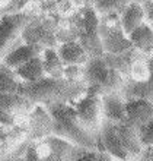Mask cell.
<instances>
[{
	"label": "cell",
	"mask_w": 153,
	"mask_h": 161,
	"mask_svg": "<svg viewBox=\"0 0 153 161\" xmlns=\"http://www.w3.org/2000/svg\"><path fill=\"white\" fill-rule=\"evenodd\" d=\"M85 92V84H72L64 79H53L47 76L35 84L22 82L18 91V94L26 97L37 106L43 107H50L60 103H72Z\"/></svg>",
	"instance_id": "6da1fadb"
},
{
	"label": "cell",
	"mask_w": 153,
	"mask_h": 161,
	"mask_svg": "<svg viewBox=\"0 0 153 161\" xmlns=\"http://www.w3.org/2000/svg\"><path fill=\"white\" fill-rule=\"evenodd\" d=\"M53 119V135L69 141L83 149H99V136H95L82 126L70 103H60L45 107Z\"/></svg>",
	"instance_id": "7a4b0ae2"
},
{
	"label": "cell",
	"mask_w": 153,
	"mask_h": 161,
	"mask_svg": "<svg viewBox=\"0 0 153 161\" xmlns=\"http://www.w3.org/2000/svg\"><path fill=\"white\" fill-rule=\"evenodd\" d=\"M34 18L28 12L3 15L0 19V63L4 57L22 44V31Z\"/></svg>",
	"instance_id": "3957f363"
},
{
	"label": "cell",
	"mask_w": 153,
	"mask_h": 161,
	"mask_svg": "<svg viewBox=\"0 0 153 161\" xmlns=\"http://www.w3.org/2000/svg\"><path fill=\"white\" fill-rule=\"evenodd\" d=\"M60 19L47 16H34L22 31V42L41 48H57L55 30Z\"/></svg>",
	"instance_id": "277c9868"
},
{
	"label": "cell",
	"mask_w": 153,
	"mask_h": 161,
	"mask_svg": "<svg viewBox=\"0 0 153 161\" xmlns=\"http://www.w3.org/2000/svg\"><path fill=\"white\" fill-rule=\"evenodd\" d=\"M76 117L86 130L95 136H99V129L102 126V111H101V97L94 92L86 91L82 97L70 103Z\"/></svg>",
	"instance_id": "5b68a950"
},
{
	"label": "cell",
	"mask_w": 153,
	"mask_h": 161,
	"mask_svg": "<svg viewBox=\"0 0 153 161\" xmlns=\"http://www.w3.org/2000/svg\"><path fill=\"white\" fill-rule=\"evenodd\" d=\"M32 145L35 153L43 161H74L79 153L83 149L54 135L32 142Z\"/></svg>",
	"instance_id": "8992f818"
},
{
	"label": "cell",
	"mask_w": 153,
	"mask_h": 161,
	"mask_svg": "<svg viewBox=\"0 0 153 161\" xmlns=\"http://www.w3.org/2000/svg\"><path fill=\"white\" fill-rule=\"evenodd\" d=\"M25 132L31 142L45 139L53 135V119L45 107L35 104L26 117Z\"/></svg>",
	"instance_id": "52a82bcc"
},
{
	"label": "cell",
	"mask_w": 153,
	"mask_h": 161,
	"mask_svg": "<svg viewBox=\"0 0 153 161\" xmlns=\"http://www.w3.org/2000/svg\"><path fill=\"white\" fill-rule=\"evenodd\" d=\"M99 149L105 151L114 158V160H121V158H128L127 153L124 151L121 141H120L118 132H117V123L102 122V126L99 129Z\"/></svg>",
	"instance_id": "ba28073f"
},
{
	"label": "cell",
	"mask_w": 153,
	"mask_h": 161,
	"mask_svg": "<svg viewBox=\"0 0 153 161\" xmlns=\"http://www.w3.org/2000/svg\"><path fill=\"white\" fill-rule=\"evenodd\" d=\"M153 119V103L143 98L125 100V122L136 129L145 126Z\"/></svg>",
	"instance_id": "9c48e42d"
},
{
	"label": "cell",
	"mask_w": 153,
	"mask_h": 161,
	"mask_svg": "<svg viewBox=\"0 0 153 161\" xmlns=\"http://www.w3.org/2000/svg\"><path fill=\"white\" fill-rule=\"evenodd\" d=\"M102 119L111 123L125 122V100L121 92L104 94L101 95Z\"/></svg>",
	"instance_id": "30bf717a"
},
{
	"label": "cell",
	"mask_w": 153,
	"mask_h": 161,
	"mask_svg": "<svg viewBox=\"0 0 153 161\" xmlns=\"http://www.w3.org/2000/svg\"><path fill=\"white\" fill-rule=\"evenodd\" d=\"M130 44L146 59H153V25L145 22L128 35Z\"/></svg>",
	"instance_id": "8fae6325"
},
{
	"label": "cell",
	"mask_w": 153,
	"mask_h": 161,
	"mask_svg": "<svg viewBox=\"0 0 153 161\" xmlns=\"http://www.w3.org/2000/svg\"><path fill=\"white\" fill-rule=\"evenodd\" d=\"M117 132H118L121 145H123L124 151L127 153L128 158L136 160L143 151V145L140 142L137 129L134 126H131L130 123L123 122V123H117Z\"/></svg>",
	"instance_id": "7c38bea8"
},
{
	"label": "cell",
	"mask_w": 153,
	"mask_h": 161,
	"mask_svg": "<svg viewBox=\"0 0 153 161\" xmlns=\"http://www.w3.org/2000/svg\"><path fill=\"white\" fill-rule=\"evenodd\" d=\"M146 22L143 6L139 0H130V3L125 6L121 15H120V26L125 35H130L133 31L143 25Z\"/></svg>",
	"instance_id": "4fadbf2b"
},
{
	"label": "cell",
	"mask_w": 153,
	"mask_h": 161,
	"mask_svg": "<svg viewBox=\"0 0 153 161\" xmlns=\"http://www.w3.org/2000/svg\"><path fill=\"white\" fill-rule=\"evenodd\" d=\"M43 51H44V48H41V47L31 46V44H23V42H22L21 46H18L12 53H9V54L4 57V60L2 63L15 70V69L21 68L22 64H25L26 62H29L31 59L41 56Z\"/></svg>",
	"instance_id": "5bb4252c"
},
{
	"label": "cell",
	"mask_w": 153,
	"mask_h": 161,
	"mask_svg": "<svg viewBox=\"0 0 153 161\" xmlns=\"http://www.w3.org/2000/svg\"><path fill=\"white\" fill-rule=\"evenodd\" d=\"M55 51H57V54H59L60 60L63 62L64 66H67V64L83 66L89 60V56L86 54V51L82 48V46L77 41L60 44V46H57Z\"/></svg>",
	"instance_id": "9a60e30c"
},
{
	"label": "cell",
	"mask_w": 153,
	"mask_h": 161,
	"mask_svg": "<svg viewBox=\"0 0 153 161\" xmlns=\"http://www.w3.org/2000/svg\"><path fill=\"white\" fill-rule=\"evenodd\" d=\"M18 79L23 82V84H35L38 80L45 78V72L43 68V62H41V56L31 59L25 64H22L21 68L15 69Z\"/></svg>",
	"instance_id": "2e32d148"
},
{
	"label": "cell",
	"mask_w": 153,
	"mask_h": 161,
	"mask_svg": "<svg viewBox=\"0 0 153 161\" xmlns=\"http://www.w3.org/2000/svg\"><path fill=\"white\" fill-rule=\"evenodd\" d=\"M152 75H153L152 59H146L141 54H139L130 64L127 79L134 82V84H145V82L150 80Z\"/></svg>",
	"instance_id": "e0dca14e"
},
{
	"label": "cell",
	"mask_w": 153,
	"mask_h": 161,
	"mask_svg": "<svg viewBox=\"0 0 153 161\" xmlns=\"http://www.w3.org/2000/svg\"><path fill=\"white\" fill-rule=\"evenodd\" d=\"M41 62H43L45 76L53 79H63L64 64L60 60L55 48H45L41 54Z\"/></svg>",
	"instance_id": "ac0fdd59"
},
{
	"label": "cell",
	"mask_w": 153,
	"mask_h": 161,
	"mask_svg": "<svg viewBox=\"0 0 153 161\" xmlns=\"http://www.w3.org/2000/svg\"><path fill=\"white\" fill-rule=\"evenodd\" d=\"M21 84L13 69L0 63V94H18Z\"/></svg>",
	"instance_id": "d6986e66"
},
{
	"label": "cell",
	"mask_w": 153,
	"mask_h": 161,
	"mask_svg": "<svg viewBox=\"0 0 153 161\" xmlns=\"http://www.w3.org/2000/svg\"><path fill=\"white\" fill-rule=\"evenodd\" d=\"M32 0H0V10L3 15L25 12Z\"/></svg>",
	"instance_id": "ffe728a7"
},
{
	"label": "cell",
	"mask_w": 153,
	"mask_h": 161,
	"mask_svg": "<svg viewBox=\"0 0 153 161\" xmlns=\"http://www.w3.org/2000/svg\"><path fill=\"white\" fill-rule=\"evenodd\" d=\"M74 161H114V158L101 149H82Z\"/></svg>",
	"instance_id": "44dd1931"
},
{
	"label": "cell",
	"mask_w": 153,
	"mask_h": 161,
	"mask_svg": "<svg viewBox=\"0 0 153 161\" xmlns=\"http://www.w3.org/2000/svg\"><path fill=\"white\" fill-rule=\"evenodd\" d=\"M63 79L72 84H85L83 82V66L79 64H67L64 66Z\"/></svg>",
	"instance_id": "7402d4cb"
},
{
	"label": "cell",
	"mask_w": 153,
	"mask_h": 161,
	"mask_svg": "<svg viewBox=\"0 0 153 161\" xmlns=\"http://www.w3.org/2000/svg\"><path fill=\"white\" fill-rule=\"evenodd\" d=\"M137 132H139V138H140L143 148L153 147V119L149 123H146L145 126L139 127Z\"/></svg>",
	"instance_id": "603a6c76"
},
{
	"label": "cell",
	"mask_w": 153,
	"mask_h": 161,
	"mask_svg": "<svg viewBox=\"0 0 153 161\" xmlns=\"http://www.w3.org/2000/svg\"><path fill=\"white\" fill-rule=\"evenodd\" d=\"M140 3L143 6L146 22L153 25V0H140Z\"/></svg>",
	"instance_id": "cb8c5ba5"
},
{
	"label": "cell",
	"mask_w": 153,
	"mask_h": 161,
	"mask_svg": "<svg viewBox=\"0 0 153 161\" xmlns=\"http://www.w3.org/2000/svg\"><path fill=\"white\" fill-rule=\"evenodd\" d=\"M23 161H43L41 158L38 157V154L35 153V149H34V145L31 144L28 148H26L25 154H23Z\"/></svg>",
	"instance_id": "d4e9b609"
},
{
	"label": "cell",
	"mask_w": 153,
	"mask_h": 161,
	"mask_svg": "<svg viewBox=\"0 0 153 161\" xmlns=\"http://www.w3.org/2000/svg\"><path fill=\"white\" fill-rule=\"evenodd\" d=\"M134 161H153V147H147L143 148L141 154L136 158Z\"/></svg>",
	"instance_id": "484cf974"
},
{
	"label": "cell",
	"mask_w": 153,
	"mask_h": 161,
	"mask_svg": "<svg viewBox=\"0 0 153 161\" xmlns=\"http://www.w3.org/2000/svg\"><path fill=\"white\" fill-rule=\"evenodd\" d=\"M99 2H102V0H85V6H92L94 8L96 3H99Z\"/></svg>",
	"instance_id": "4316f807"
},
{
	"label": "cell",
	"mask_w": 153,
	"mask_h": 161,
	"mask_svg": "<svg viewBox=\"0 0 153 161\" xmlns=\"http://www.w3.org/2000/svg\"><path fill=\"white\" fill-rule=\"evenodd\" d=\"M114 161H134L133 158H121V160H114Z\"/></svg>",
	"instance_id": "83f0119b"
},
{
	"label": "cell",
	"mask_w": 153,
	"mask_h": 161,
	"mask_svg": "<svg viewBox=\"0 0 153 161\" xmlns=\"http://www.w3.org/2000/svg\"><path fill=\"white\" fill-rule=\"evenodd\" d=\"M15 161H23V158L21 157V158H18V160H15Z\"/></svg>",
	"instance_id": "f1b7e54d"
},
{
	"label": "cell",
	"mask_w": 153,
	"mask_h": 161,
	"mask_svg": "<svg viewBox=\"0 0 153 161\" xmlns=\"http://www.w3.org/2000/svg\"><path fill=\"white\" fill-rule=\"evenodd\" d=\"M2 16H3V12H2V10H0V19H2Z\"/></svg>",
	"instance_id": "f546056e"
}]
</instances>
